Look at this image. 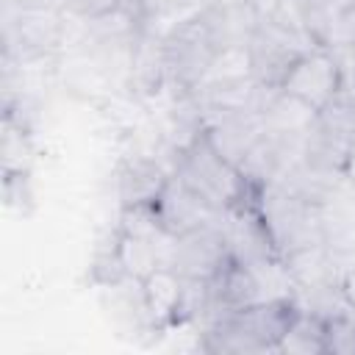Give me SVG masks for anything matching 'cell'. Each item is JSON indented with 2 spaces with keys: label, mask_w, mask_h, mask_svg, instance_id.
<instances>
[{
  "label": "cell",
  "mask_w": 355,
  "mask_h": 355,
  "mask_svg": "<svg viewBox=\"0 0 355 355\" xmlns=\"http://www.w3.org/2000/svg\"><path fill=\"white\" fill-rule=\"evenodd\" d=\"M300 311L294 297L263 300L241 311L225 313L200 327L197 347L214 355H266L277 352V344Z\"/></svg>",
  "instance_id": "obj_1"
},
{
  "label": "cell",
  "mask_w": 355,
  "mask_h": 355,
  "mask_svg": "<svg viewBox=\"0 0 355 355\" xmlns=\"http://www.w3.org/2000/svg\"><path fill=\"white\" fill-rule=\"evenodd\" d=\"M319 47L316 39L300 19L297 3H286L280 11L261 17L250 44H247V67L252 80L261 89H277L286 72L302 58L308 50Z\"/></svg>",
  "instance_id": "obj_2"
},
{
  "label": "cell",
  "mask_w": 355,
  "mask_h": 355,
  "mask_svg": "<svg viewBox=\"0 0 355 355\" xmlns=\"http://www.w3.org/2000/svg\"><path fill=\"white\" fill-rule=\"evenodd\" d=\"M172 175H178L194 194H200L211 208L222 214L244 200L258 197V191L247 183L241 169L211 144L205 130H200L186 147L175 153Z\"/></svg>",
  "instance_id": "obj_3"
},
{
  "label": "cell",
  "mask_w": 355,
  "mask_h": 355,
  "mask_svg": "<svg viewBox=\"0 0 355 355\" xmlns=\"http://www.w3.org/2000/svg\"><path fill=\"white\" fill-rule=\"evenodd\" d=\"M255 205L283 261L294 252L324 244V222L319 202H311L280 183H269L258 191Z\"/></svg>",
  "instance_id": "obj_4"
},
{
  "label": "cell",
  "mask_w": 355,
  "mask_h": 355,
  "mask_svg": "<svg viewBox=\"0 0 355 355\" xmlns=\"http://www.w3.org/2000/svg\"><path fill=\"white\" fill-rule=\"evenodd\" d=\"M161 53H164L166 89H172L175 97L191 94L197 86H202L214 72L216 61L222 58L205 25L200 22L197 11L161 33Z\"/></svg>",
  "instance_id": "obj_5"
},
{
  "label": "cell",
  "mask_w": 355,
  "mask_h": 355,
  "mask_svg": "<svg viewBox=\"0 0 355 355\" xmlns=\"http://www.w3.org/2000/svg\"><path fill=\"white\" fill-rule=\"evenodd\" d=\"M64 42V11L3 3V58L33 61L53 55Z\"/></svg>",
  "instance_id": "obj_6"
},
{
  "label": "cell",
  "mask_w": 355,
  "mask_h": 355,
  "mask_svg": "<svg viewBox=\"0 0 355 355\" xmlns=\"http://www.w3.org/2000/svg\"><path fill=\"white\" fill-rule=\"evenodd\" d=\"M233 258L227 250L222 219L202 225L197 230H189L183 236H175L169 241V250H166V263L183 280H211Z\"/></svg>",
  "instance_id": "obj_7"
},
{
  "label": "cell",
  "mask_w": 355,
  "mask_h": 355,
  "mask_svg": "<svg viewBox=\"0 0 355 355\" xmlns=\"http://www.w3.org/2000/svg\"><path fill=\"white\" fill-rule=\"evenodd\" d=\"M341 83H344V69H341L338 55L330 47L319 44L294 61V67L286 72V78L277 89L302 100L313 111H322L336 97Z\"/></svg>",
  "instance_id": "obj_8"
},
{
  "label": "cell",
  "mask_w": 355,
  "mask_h": 355,
  "mask_svg": "<svg viewBox=\"0 0 355 355\" xmlns=\"http://www.w3.org/2000/svg\"><path fill=\"white\" fill-rule=\"evenodd\" d=\"M222 230L227 239L230 258L236 263L255 269V266H263L272 261H283L255 200H244V202L227 208L222 214Z\"/></svg>",
  "instance_id": "obj_9"
},
{
  "label": "cell",
  "mask_w": 355,
  "mask_h": 355,
  "mask_svg": "<svg viewBox=\"0 0 355 355\" xmlns=\"http://www.w3.org/2000/svg\"><path fill=\"white\" fill-rule=\"evenodd\" d=\"M197 17L222 55L244 53L261 22V11L252 0H208L197 8Z\"/></svg>",
  "instance_id": "obj_10"
},
{
  "label": "cell",
  "mask_w": 355,
  "mask_h": 355,
  "mask_svg": "<svg viewBox=\"0 0 355 355\" xmlns=\"http://www.w3.org/2000/svg\"><path fill=\"white\" fill-rule=\"evenodd\" d=\"M153 211H155L158 225L164 227V233H169L172 239L222 219V211L211 208V205H208L200 194H194L178 175H169L166 186L161 189L158 200L153 202Z\"/></svg>",
  "instance_id": "obj_11"
},
{
  "label": "cell",
  "mask_w": 355,
  "mask_h": 355,
  "mask_svg": "<svg viewBox=\"0 0 355 355\" xmlns=\"http://www.w3.org/2000/svg\"><path fill=\"white\" fill-rule=\"evenodd\" d=\"M172 166H164L161 158L153 155H125L114 172V191L119 208L153 205L166 186Z\"/></svg>",
  "instance_id": "obj_12"
},
{
  "label": "cell",
  "mask_w": 355,
  "mask_h": 355,
  "mask_svg": "<svg viewBox=\"0 0 355 355\" xmlns=\"http://www.w3.org/2000/svg\"><path fill=\"white\" fill-rule=\"evenodd\" d=\"M263 133H266L263 105H252V108H241V111H233V114H222V116H216V119H211L205 125V136L211 139V144L236 166H241V161L261 141Z\"/></svg>",
  "instance_id": "obj_13"
},
{
  "label": "cell",
  "mask_w": 355,
  "mask_h": 355,
  "mask_svg": "<svg viewBox=\"0 0 355 355\" xmlns=\"http://www.w3.org/2000/svg\"><path fill=\"white\" fill-rule=\"evenodd\" d=\"M139 283H141L144 305H147V313H150V322H153L155 333L180 327V308H183L186 280L169 263H161L158 269H153Z\"/></svg>",
  "instance_id": "obj_14"
},
{
  "label": "cell",
  "mask_w": 355,
  "mask_h": 355,
  "mask_svg": "<svg viewBox=\"0 0 355 355\" xmlns=\"http://www.w3.org/2000/svg\"><path fill=\"white\" fill-rule=\"evenodd\" d=\"M277 355H327L324 322L300 308L277 344Z\"/></svg>",
  "instance_id": "obj_15"
},
{
  "label": "cell",
  "mask_w": 355,
  "mask_h": 355,
  "mask_svg": "<svg viewBox=\"0 0 355 355\" xmlns=\"http://www.w3.org/2000/svg\"><path fill=\"white\" fill-rule=\"evenodd\" d=\"M33 141L25 116L17 111H3V175H31Z\"/></svg>",
  "instance_id": "obj_16"
},
{
  "label": "cell",
  "mask_w": 355,
  "mask_h": 355,
  "mask_svg": "<svg viewBox=\"0 0 355 355\" xmlns=\"http://www.w3.org/2000/svg\"><path fill=\"white\" fill-rule=\"evenodd\" d=\"M119 222L116 227L97 241L94 252H92V261H89V280L97 286V288H111V286H119L122 280H128V272H125V263H122V250H119Z\"/></svg>",
  "instance_id": "obj_17"
},
{
  "label": "cell",
  "mask_w": 355,
  "mask_h": 355,
  "mask_svg": "<svg viewBox=\"0 0 355 355\" xmlns=\"http://www.w3.org/2000/svg\"><path fill=\"white\" fill-rule=\"evenodd\" d=\"M122 0H61V11L78 22H89L119 8Z\"/></svg>",
  "instance_id": "obj_18"
},
{
  "label": "cell",
  "mask_w": 355,
  "mask_h": 355,
  "mask_svg": "<svg viewBox=\"0 0 355 355\" xmlns=\"http://www.w3.org/2000/svg\"><path fill=\"white\" fill-rule=\"evenodd\" d=\"M189 3H194V0H139V6L144 8V14H147V19H150V22H153V19H158V17L175 14L178 8L189 6Z\"/></svg>",
  "instance_id": "obj_19"
},
{
  "label": "cell",
  "mask_w": 355,
  "mask_h": 355,
  "mask_svg": "<svg viewBox=\"0 0 355 355\" xmlns=\"http://www.w3.org/2000/svg\"><path fill=\"white\" fill-rule=\"evenodd\" d=\"M341 280H344V288L349 291V297L355 300V255H349V261H344Z\"/></svg>",
  "instance_id": "obj_20"
},
{
  "label": "cell",
  "mask_w": 355,
  "mask_h": 355,
  "mask_svg": "<svg viewBox=\"0 0 355 355\" xmlns=\"http://www.w3.org/2000/svg\"><path fill=\"white\" fill-rule=\"evenodd\" d=\"M3 3L19 6V8H58L61 11V0H3Z\"/></svg>",
  "instance_id": "obj_21"
},
{
  "label": "cell",
  "mask_w": 355,
  "mask_h": 355,
  "mask_svg": "<svg viewBox=\"0 0 355 355\" xmlns=\"http://www.w3.org/2000/svg\"><path fill=\"white\" fill-rule=\"evenodd\" d=\"M344 180L355 189V141H352V147L347 153V161H344Z\"/></svg>",
  "instance_id": "obj_22"
},
{
  "label": "cell",
  "mask_w": 355,
  "mask_h": 355,
  "mask_svg": "<svg viewBox=\"0 0 355 355\" xmlns=\"http://www.w3.org/2000/svg\"><path fill=\"white\" fill-rule=\"evenodd\" d=\"M255 6H258V11H261V17H266V14H275V11H280L286 3H291V0H252Z\"/></svg>",
  "instance_id": "obj_23"
}]
</instances>
